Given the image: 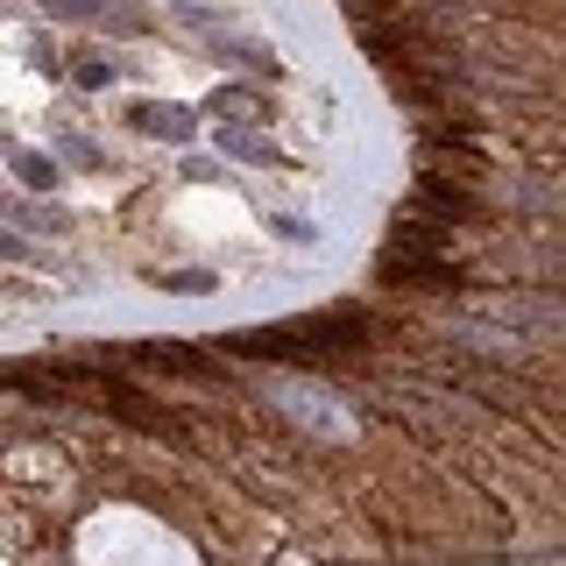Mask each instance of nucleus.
Masks as SVG:
<instances>
[{"instance_id": "1", "label": "nucleus", "mask_w": 566, "mask_h": 566, "mask_svg": "<svg viewBox=\"0 0 566 566\" xmlns=\"http://www.w3.org/2000/svg\"><path fill=\"white\" fill-rule=\"evenodd\" d=\"M376 319L368 311H305V319H276V326H248V333H227L234 354H262V362H326V354H362Z\"/></svg>"}, {"instance_id": "2", "label": "nucleus", "mask_w": 566, "mask_h": 566, "mask_svg": "<svg viewBox=\"0 0 566 566\" xmlns=\"http://www.w3.org/2000/svg\"><path fill=\"white\" fill-rule=\"evenodd\" d=\"M468 319H488L503 333H553V326H566V305L531 291H488V297H468Z\"/></svg>"}, {"instance_id": "3", "label": "nucleus", "mask_w": 566, "mask_h": 566, "mask_svg": "<svg viewBox=\"0 0 566 566\" xmlns=\"http://www.w3.org/2000/svg\"><path fill=\"white\" fill-rule=\"evenodd\" d=\"M276 411H283V418H297V425H311L319 439H354V418L340 411V397L311 390V382H283V390H276Z\"/></svg>"}, {"instance_id": "4", "label": "nucleus", "mask_w": 566, "mask_h": 566, "mask_svg": "<svg viewBox=\"0 0 566 566\" xmlns=\"http://www.w3.org/2000/svg\"><path fill=\"white\" fill-rule=\"evenodd\" d=\"M382 276L418 283V291H446V283H453V262L439 256V241H411V234H397L390 256H382Z\"/></svg>"}, {"instance_id": "5", "label": "nucleus", "mask_w": 566, "mask_h": 566, "mask_svg": "<svg viewBox=\"0 0 566 566\" xmlns=\"http://www.w3.org/2000/svg\"><path fill=\"white\" fill-rule=\"evenodd\" d=\"M135 121H142V135H163V142H191V135H199L191 107H142Z\"/></svg>"}, {"instance_id": "6", "label": "nucleus", "mask_w": 566, "mask_h": 566, "mask_svg": "<svg viewBox=\"0 0 566 566\" xmlns=\"http://www.w3.org/2000/svg\"><path fill=\"white\" fill-rule=\"evenodd\" d=\"M205 114H220V121H262V99L256 93H241V85H220V93L213 99H205Z\"/></svg>"}, {"instance_id": "7", "label": "nucleus", "mask_w": 566, "mask_h": 566, "mask_svg": "<svg viewBox=\"0 0 566 566\" xmlns=\"http://www.w3.org/2000/svg\"><path fill=\"white\" fill-rule=\"evenodd\" d=\"M14 177H22L28 191H50V185H57V156H43V149H22V156H14Z\"/></svg>"}, {"instance_id": "8", "label": "nucleus", "mask_w": 566, "mask_h": 566, "mask_svg": "<svg viewBox=\"0 0 566 566\" xmlns=\"http://www.w3.org/2000/svg\"><path fill=\"white\" fill-rule=\"evenodd\" d=\"M142 362H156V368H185V376H199V354H191V347H170V340H149V347H142Z\"/></svg>"}, {"instance_id": "9", "label": "nucleus", "mask_w": 566, "mask_h": 566, "mask_svg": "<svg viewBox=\"0 0 566 566\" xmlns=\"http://www.w3.org/2000/svg\"><path fill=\"white\" fill-rule=\"evenodd\" d=\"M220 149H227V156H270V149H262V135H248L241 121H234V128H220Z\"/></svg>"}, {"instance_id": "10", "label": "nucleus", "mask_w": 566, "mask_h": 566, "mask_svg": "<svg viewBox=\"0 0 566 566\" xmlns=\"http://www.w3.org/2000/svg\"><path fill=\"white\" fill-rule=\"evenodd\" d=\"M163 291H177V297H205V291H213V276H205V270H170V276H163Z\"/></svg>"}, {"instance_id": "11", "label": "nucleus", "mask_w": 566, "mask_h": 566, "mask_svg": "<svg viewBox=\"0 0 566 566\" xmlns=\"http://www.w3.org/2000/svg\"><path fill=\"white\" fill-rule=\"evenodd\" d=\"M43 8H50L57 22H93V14H99L93 0H43Z\"/></svg>"}, {"instance_id": "12", "label": "nucleus", "mask_w": 566, "mask_h": 566, "mask_svg": "<svg viewBox=\"0 0 566 566\" xmlns=\"http://www.w3.org/2000/svg\"><path fill=\"white\" fill-rule=\"evenodd\" d=\"M57 163H99V149L85 135H64V142H57Z\"/></svg>"}, {"instance_id": "13", "label": "nucleus", "mask_w": 566, "mask_h": 566, "mask_svg": "<svg viewBox=\"0 0 566 566\" xmlns=\"http://www.w3.org/2000/svg\"><path fill=\"white\" fill-rule=\"evenodd\" d=\"M177 22H199V28H227V14H220V8H191V0H185V8H177Z\"/></svg>"}, {"instance_id": "14", "label": "nucleus", "mask_w": 566, "mask_h": 566, "mask_svg": "<svg viewBox=\"0 0 566 566\" xmlns=\"http://www.w3.org/2000/svg\"><path fill=\"white\" fill-rule=\"evenodd\" d=\"M79 85H85V93H99V85H114V64H99V57H93V64H79Z\"/></svg>"}, {"instance_id": "15", "label": "nucleus", "mask_w": 566, "mask_h": 566, "mask_svg": "<svg viewBox=\"0 0 566 566\" xmlns=\"http://www.w3.org/2000/svg\"><path fill=\"white\" fill-rule=\"evenodd\" d=\"M0 256H8V262H22V256H28V241H14V234H0Z\"/></svg>"}, {"instance_id": "16", "label": "nucleus", "mask_w": 566, "mask_h": 566, "mask_svg": "<svg viewBox=\"0 0 566 566\" xmlns=\"http://www.w3.org/2000/svg\"><path fill=\"white\" fill-rule=\"evenodd\" d=\"M347 8H354V14H376V8H382V0H347Z\"/></svg>"}]
</instances>
